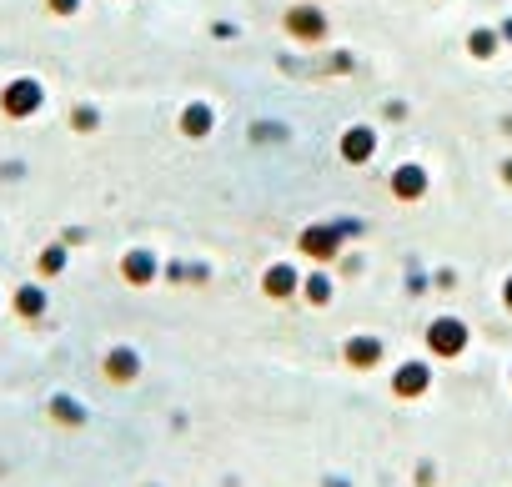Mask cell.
<instances>
[{"instance_id": "1", "label": "cell", "mask_w": 512, "mask_h": 487, "mask_svg": "<svg viewBox=\"0 0 512 487\" xmlns=\"http://www.w3.org/2000/svg\"><path fill=\"white\" fill-rule=\"evenodd\" d=\"M6 106H11V111H31V106H36L31 81H16V91H6Z\"/></svg>"}, {"instance_id": "2", "label": "cell", "mask_w": 512, "mask_h": 487, "mask_svg": "<svg viewBox=\"0 0 512 487\" xmlns=\"http://www.w3.org/2000/svg\"><path fill=\"white\" fill-rule=\"evenodd\" d=\"M51 412H56L61 422H81V407H76V402H66V397H56V402H51Z\"/></svg>"}, {"instance_id": "3", "label": "cell", "mask_w": 512, "mask_h": 487, "mask_svg": "<svg viewBox=\"0 0 512 487\" xmlns=\"http://www.w3.org/2000/svg\"><path fill=\"white\" fill-rule=\"evenodd\" d=\"M16 307H21V317H36V312H41V292H21Z\"/></svg>"}]
</instances>
